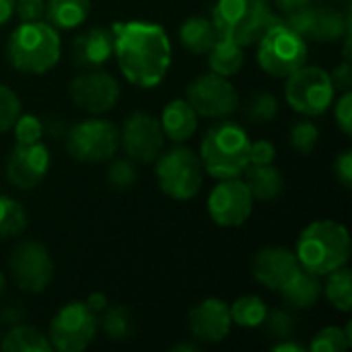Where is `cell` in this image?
Masks as SVG:
<instances>
[{
    "instance_id": "cell-13",
    "label": "cell",
    "mask_w": 352,
    "mask_h": 352,
    "mask_svg": "<svg viewBox=\"0 0 352 352\" xmlns=\"http://www.w3.org/2000/svg\"><path fill=\"white\" fill-rule=\"evenodd\" d=\"M12 280L25 293H41L54 278V262L45 245L37 241L19 243L8 262Z\"/></svg>"
},
{
    "instance_id": "cell-10",
    "label": "cell",
    "mask_w": 352,
    "mask_h": 352,
    "mask_svg": "<svg viewBox=\"0 0 352 352\" xmlns=\"http://www.w3.org/2000/svg\"><path fill=\"white\" fill-rule=\"evenodd\" d=\"M120 146L118 128L101 118H89L76 122L66 132V148L68 153L85 163H101L116 155Z\"/></svg>"
},
{
    "instance_id": "cell-49",
    "label": "cell",
    "mask_w": 352,
    "mask_h": 352,
    "mask_svg": "<svg viewBox=\"0 0 352 352\" xmlns=\"http://www.w3.org/2000/svg\"><path fill=\"white\" fill-rule=\"evenodd\" d=\"M171 351H173V352H179V351H192V352H196V351H198V346H196V344H188V342H182V344H177V346H173Z\"/></svg>"
},
{
    "instance_id": "cell-3",
    "label": "cell",
    "mask_w": 352,
    "mask_h": 352,
    "mask_svg": "<svg viewBox=\"0 0 352 352\" xmlns=\"http://www.w3.org/2000/svg\"><path fill=\"white\" fill-rule=\"evenodd\" d=\"M60 52L62 41L56 27L41 19L21 23L6 43L10 64L25 74H45L58 64Z\"/></svg>"
},
{
    "instance_id": "cell-28",
    "label": "cell",
    "mask_w": 352,
    "mask_h": 352,
    "mask_svg": "<svg viewBox=\"0 0 352 352\" xmlns=\"http://www.w3.org/2000/svg\"><path fill=\"white\" fill-rule=\"evenodd\" d=\"M97 326L109 340H126L134 332V320L126 305H107L97 316Z\"/></svg>"
},
{
    "instance_id": "cell-38",
    "label": "cell",
    "mask_w": 352,
    "mask_h": 352,
    "mask_svg": "<svg viewBox=\"0 0 352 352\" xmlns=\"http://www.w3.org/2000/svg\"><path fill=\"white\" fill-rule=\"evenodd\" d=\"M136 179H138L136 167L126 159L113 161L107 169V182L113 190H128L136 184Z\"/></svg>"
},
{
    "instance_id": "cell-19",
    "label": "cell",
    "mask_w": 352,
    "mask_h": 352,
    "mask_svg": "<svg viewBox=\"0 0 352 352\" xmlns=\"http://www.w3.org/2000/svg\"><path fill=\"white\" fill-rule=\"evenodd\" d=\"M299 268L301 264L295 252L280 248V245H270L256 254L254 264H252V274L266 289L278 291Z\"/></svg>"
},
{
    "instance_id": "cell-21",
    "label": "cell",
    "mask_w": 352,
    "mask_h": 352,
    "mask_svg": "<svg viewBox=\"0 0 352 352\" xmlns=\"http://www.w3.org/2000/svg\"><path fill=\"white\" fill-rule=\"evenodd\" d=\"M161 128L171 142H186L198 128V113L186 99H173L165 105L161 116Z\"/></svg>"
},
{
    "instance_id": "cell-29",
    "label": "cell",
    "mask_w": 352,
    "mask_h": 352,
    "mask_svg": "<svg viewBox=\"0 0 352 352\" xmlns=\"http://www.w3.org/2000/svg\"><path fill=\"white\" fill-rule=\"evenodd\" d=\"M229 314L231 322L241 328H260L268 314V305L264 303V299L256 295H245L229 307Z\"/></svg>"
},
{
    "instance_id": "cell-22",
    "label": "cell",
    "mask_w": 352,
    "mask_h": 352,
    "mask_svg": "<svg viewBox=\"0 0 352 352\" xmlns=\"http://www.w3.org/2000/svg\"><path fill=\"white\" fill-rule=\"evenodd\" d=\"M322 283L320 276L307 272L305 268H299L280 289L278 293L283 295L285 303L295 309H311L320 297H322Z\"/></svg>"
},
{
    "instance_id": "cell-7",
    "label": "cell",
    "mask_w": 352,
    "mask_h": 352,
    "mask_svg": "<svg viewBox=\"0 0 352 352\" xmlns=\"http://www.w3.org/2000/svg\"><path fill=\"white\" fill-rule=\"evenodd\" d=\"M157 179L163 194L173 200H190L202 188L200 157L188 146H173L157 157Z\"/></svg>"
},
{
    "instance_id": "cell-14",
    "label": "cell",
    "mask_w": 352,
    "mask_h": 352,
    "mask_svg": "<svg viewBox=\"0 0 352 352\" xmlns=\"http://www.w3.org/2000/svg\"><path fill=\"white\" fill-rule=\"evenodd\" d=\"M68 89L74 105L95 116L113 109L120 99L118 80L109 72L99 68H89L87 72L76 74Z\"/></svg>"
},
{
    "instance_id": "cell-47",
    "label": "cell",
    "mask_w": 352,
    "mask_h": 352,
    "mask_svg": "<svg viewBox=\"0 0 352 352\" xmlns=\"http://www.w3.org/2000/svg\"><path fill=\"white\" fill-rule=\"evenodd\" d=\"M309 2H314V0H274V4H276L280 10H285V12L295 10V8H301V6H305V4H309Z\"/></svg>"
},
{
    "instance_id": "cell-11",
    "label": "cell",
    "mask_w": 352,
    "mask_h": 352,
    "mask_svg": "<svg viewBox=\"0 0 352 352\" xmlns=\"http://www.w3.org/2000/svg\"><path fill=\"white\" fill-rule=\"evenodd\" d=\"M293 31H297L303 39L332 43L351 33V16L342 14L332 6H316L305 4L301 8L289 10L287 19H283Z\"/></svg>"
},
{
    "instance_id": "cell-26",
    "label": "cell",
    "mask_w": 352,
    "mask_h": 352,
    "mask_svg": "<svg viewBox=\"0 0 352 352\" xmlns=\"http://www.w3.org/2000/svg\"><path fill=\"white\" fill-rule=\"evenodd\" d=\"M245 62L243 47L227 37H217L214 45L208 52V66L214 74L221 76H235Z\"/></svg>"
},
{
    "instance_id": "cell-31",
    "label": "cell",
    "mask_w": 352,
    "mask_h": 352,
    "mask_svg": "<svg viewBox=\"0 0 352 352\" xmlns=\"http://www.w3.org/2000/svg\"><path fill=\"white\" fill-rule=\"evenodd\" d=\"M27 229V212L25 208L8 198L0 196V237H16Z\"/></svg>"
},
{
    "instance_id": "cell-44",
    "label": "cell",
    "mask_w": 352,
    "mask_h": 352,
    "mask_svg": "<svg viewBox=\"0 0 352 352\" xmlns=\"http://www.w3.org/2000/svg\"><path fill=\"white\" fill-rule=\"evenodd\" d=\"M23 318H25V309H21L19 305H6L0 314V324L16 326V324H21Z\"/></svg>"
},
{
    "instance_id": "cell-35",
    "label": "cell",
    "mask_w": 352,
    "mask_h": 352,
    "mask_svg": "<svg viewBox=\"0 0 352 352\" xmlns=\"http://www.w3.org/2000/svg\"><path fill=\"white\" fill-rule=\"evenodd\" d=\"M320 138V128L309 120H297L291 128V144L301 153L309 155Z\"/></svg>"
},
{
    "instance_id": "cell-9",
    "label": "cell",
    "mask_w": 352,
    "mask_h": 352,
    "mask_svg": "<svg viewBox=\"0 0 352 352\" xmlns=\"http://www.w3.org/2000/svg\"><path fill=\"white\" fill-rule=\"evenodd\" d=\"M97 330V314H93L87 303L72 301L54 316L47 340L56 351L82 352L95 340Z\"/></svg>"
},
{
    "instance_id": "cell-12",
    "label": "cell",
    "mask_w": 352,
    "mask_h": 352,
    "mask_svg": "<svg viewBox=\"0 0 352 352\" xmlns=\"http://www.w3.org/2000/svg\"><path fill=\"white\" fill-rule=\"evenodd\" d=\"M186 101L198 116L229 118L239 107V93L227 76L208 72L200 74L188 85Z\"/></svg>"
},
{
    "instance_id": "cell-23",
    "label": "cell",
    "mask_w": 352,
    "mask_h": 352,
    "mask_svg": "<svg viewBox=\"0 0 352 352\" xmlns=\"http://www.w3.org/2000/svg\"><path fill=\"white\" fill-rule=\"evenodd\" d=\"M217 37H219V33H217L212 19L202 16V14L186 19L179 27V41L194 56L208 54L210 47L214 45Z\"/></svg>"
},
{
    "instance_id": "cell-1",
    "label": "cell",
    "mask_w": 352,
    "mask_h": 352,
    "mask_svg": "<svg viewBox=\"0 0 352 352\" xmlns=\"http://www.w3.org/2000/svg\"><path fill=\"white\" fill-rule=\"evenodd\" d=\"M113 56L124 76L142 89L157 87L171 66V41L165 29L146 21L111 25Z\"/></svg>"
},
{
    "instance_id": "cell-4",
    "label": "cell",
    "mask_w": 352,
    "mask_h": 352,
    "mask_svg": "<svg viewBox=\"0 0 352 352\" xmlns=\"http://www.w3.org/2000/svg\"><path fill=\"white\" fill-rule=\"evenodd\" d=\"M250 136L237 122L210 126L200 144V163L217 179L239 177L250 165Z\"/></svg>"
},
{
    "instance_id": "cell-16",
    "label": "cell",
    "mask_w": 352,
    "mask_h": 352,
    "mask_svg": "<svg viewBox=\"0 0 352 352\" xmlns=\"http://www.w3.org/2000/svg\"><path fill=\"white\" fill-rule=\"evenodd\" d=\"M254 210V198L245 182L237 177L221 179L208 196V214L221 227L243 225Z\"/></svg>"
},
{
    "instance_id": "cell-18",
    "label": "cell",
    "mask_w": 352,
    "mask_h": 352,
    "mask_svg": "<svg viewBox=\"0 0 352 352\" xmlns=\"http://www.w3.org/2000/svg\"><path fill=\"white\" fill-rule=\"evenodd\" d=\"M188 324H190L192 336L208 344L225 340L233 326L229 305L221 299H204L202 303H198L190 311Z\"/></svg>"
},
{
    "instance_id": "cell-39",
    "label": "cell",
    "mask_w": 352,
    "mask_h": 352,
    "mask_svg": "<svg viewBox=\"0 0 352 352\" xmlns=\"http://www.w3.org/2000/svg\"><path fill=\"white\" fill-rule=\"evenodd\" d=\"M14 12L23 23L39 21L45 14V0H14Z\"/></svg>"
},
{
    "instance_id": "cell-50",
    "label": "cell",
    "mask_w": 352,
    "mask_h": 352,
    "mask_svg": "<svg viewBox=\"0 0 352 352\" xmlns=\"http://www.w3.org/2000/svg\"><path fill=\"white\" fill-rule=\"evenodd\" d=\"M6 291V276H4V272L0 270V295Z\"/></svg>"
},
{
    "instance_id": "cell-36",
    "label": "cell",
    "mask_w": 352,
    "mask_h": 352,
    "mask_svg": "<svg viewBox=\"0 0 352 352\" xmlns=\"http://www.w3.org/2000/svg\"><path fill=\"white\" fill-rule=\"evenodd\" d=\"M19 116H21V99L10 87L0 85V134L8 132Z\"/></svg>"
},
{
    "instance_id": "cell-48",
    "label": "cell",
    "mask_w": 352,
    "mask_h": 352,
    "mask_svg": "<svg viewBox=\"0 0 352 352\" xmlns=\"http://www.w3.org/2000/svg\"><path fill=\"white\" fill-rule=\"evenodd\" d=\"M14 12V0H0V25H4Z\"/></svg>"
},
{
    "instance_id": "cell-20",
    "label": "cell",
    "mask_w": 352,
    "mask_h": 352,
    "mask_svg": "<svg viewBox=\"0 0 352 352\" xmlns=\"http://www.w3.org/2000/svg\"><path fill=\"white\" fill-rule=\"evenodd\" d=\"M113 56V33L105 27H91L72 41V60L80 68H99Z\"/></svg>"
},
{
    "instance_id": "cell-25",
    "label": "cell",
    "mask_w": 352,
    "mask_h": 352,
    "mask_svg": "<svg viewBox=\"0 0 352 352\" xmlns=\"http://www.w3.org/2000/svg\"><path fill=\"white\" fill-rule=\"evenodd\" d=\"M91 0H45V19L56 29H74L87 21Z\"/></svg>"
},
{
    "instance_id": "cell-42",
    "label": "cell",
    "mask_w": 352,
    "mask_h": 352,
    "mask_svg": "<svg viewBox=\"0 0 352 352\" xmlns=\"http://www.w3.org/2000/svg\"><path fill=\"white\" fill-rule=\"evenodd\" d=\"M330 80H332V85H334L336 91H349L352 87L351 60H342V62L330 72Z\"/></svg>"
},
{
    "instance_id": "cell-17",
    "label": "cell",
    "mask_w": 352,
    "mask_h": 352,
    "mask_svg": "<svg viewBox=\"0 0 352 352\" xmlns=\"http://www.w3.org/2000/svg\"><path fill=\"white\" fill-rule=\"evenodd\" d=\"M50 169V151L45 144H19L6 159V177L19 190H33Z\"/></svg>"
},
{
    "instance_id": "cell-45",
    "label": "cell",
    "mask_w": 352,
    "mask_h": 352,
    "mask_svg": "<svg viewBox=\"0 0 352 352\" xmlns=\"http://www.w3.org/2000/svg\"><path fill=\"white\" fill-rule=\"evenodd\" d=\"M87 307H89L93 314L99 316V314L107 307V297H105L103 293H91L89 299H87Z\"/></svg>"
},
{
    "instance_id": "cell-37",
    "label": "cell",
    "mask_w": 352,
    "mask_h": 352,
    "mask_svg": "<svg viewBox=\"0 0 352 352\" xmlns=\"http://www.w3.org/2000/svg\"><path fill=\"white\" fill-rule=\"evenodd\" d=\"M12 130H14L19 144H35V142H41L43 122H39V118H35L31 113H23L16 118Z\"/></svg>"
},
{
    "instance_id": "cell-51",
    "label": "cell",
    "mask_w": 352,
    "mask_h": 352,
    "mask_svg": "<svg viewBox=\"0 0 352 352\" xmlns=\"http://www.w3.org/2000/svg\"><path fill=\"white\" fill-rule=\"evenodd\" d=\"M0 326H2V324H0Z\"/></svg>"
},
{
    "instance_id": "cell-27",
    "label": "cell",
    "mask_w": 352,
    "mask_h": 352,
    "mask_svg": "<svg viewBox=\"0 0 352 352\" xmlns=\"http://www.w3.org/2000/svg\"><path fill=\"white\" fill-rule=\"evenodd\" d=\"M0 349L4 352H50L52 344L37 328L16 324L2 336Z\"/></svg>"
},
{
    "instance_id": "cell-6",
    "label": "cell",
    "mask_w": 352,
    "mask_h": 352,
    "mask_svg": "<svg viewBox=\"0 0 352 352\" xmlns=\"http://www.w3.org/2000/svg\"><path fill=\"white\" fill-rule=\"evenodd\" d=\"M256 43L258 62L270 76L287 78L307 62V39L293 31L280 16L268 25Z\"/></svg>"
},
{
    "instance_id": "cell-41",
    "label": "cell",
    "mask_w": 352,
    "mask_h": 352,
    "mask_svg": "<svg viewBox=\"0 0 352 352\" xmlns=\"http://www.w3.org/2000/svg\"><path fill=\"white\" fill-rule=\"evenodd\" d=\"M276 157V148L268 140H258L250 144V165H270Z\"/></svg>"
},
{
    "instance_id": "cell-33",
    "label": "cell",
    "mask_w": 352,
    "mask_h": 352,
    "mask_svg": "<svg viewBox=\"0 0 352 352\" xmlns=\"http://www.w3.org/2000/svg\"><path fill=\"white\" fill-rule=\"evenodd\" d=\"M351 332V324L344 330L338 328V326L324 328L322 332L316 334V338L311 340L309 349H311V352H344L352 344Z\"/></svg>"
},
{
    "instance_id": "cell-40",
    "label": "cell",
    "mask_w": 352,
    "mask_h": 352,
    "mask_svg": "<svg viewBox=\"0 0 352 352\" xmlns=\"http://www.w3.org/2000/svg\"><path fill=\"white\" fill-rule=\"evenodd\" d=\"M336 122L340 126V130L351 136L352 134V95L351 89L342 91V97L336 103Z\"/></svg>"
},
{
    "instance_id": "cell-46",
    "label": "cell",
    "mask_w": 352,
    "mask_h": 352,
    "mask_svg": "<svg viewBox=\"0 0 352 352\" xmlns=\"http://www.w3.org/2000/svg\"><path fill=\"white\" fill-rule=\"evenodd\" d=\"M272 351L274 352H305V346L297 344V342H291L289 338L287 340H280L276 344H272Z\"/></svg>"
},
{
    "instance_id": "cell-15",
    "label": "cell",
    "mask_w": 352,
    "mask_h": 352,
    "mask_svg": "<svg viewBox=\"0 0 352 352\" xmlns=\"http://www.w3.org/2000/svg\"><path fill=\"white\" fill-rule=\"evenodd\" d=\"M120 142L130 161L146 165L157 161V157L161 155L165 144V134L157 118L144 111H136L124 122Z\"/></svg>"
},
{
    "instance_id": "cell-5",
    "label": "cell",
    "mask_w": 352,
    "mask_h": 352,
    "mask_svg": "<svg viewBox=\"0 0 352 352\" xmlns=\"http://www.w3.org/2000/svg\"><path fill=\"white\" fill-rule=\"evenodd\" d=\"M274 19L270 0H217L212 8L219 37H227L241 47L254 45Z\"/></svg>"
},
{
    "instance_id": "cell-32",
    "label": "cell",
    "mask_w": 352,
    "mask_h": 352,
    "mask_svg": "<svg viewBox=\"0 0 352 352\" xmlns=\"http://www.w3.org/2000/svg\"><path fill=\"white\" fill-rule=\"evenodd\" d=\"M278 113V101L268 91H256L250 95L245 103V118L252 124H266L272 122Z\"/></svg>"
},
{
    "instance_id": "cell-30",
    "label": "cell",
    "mask_w": 352,
    "mask_h": 352,
    "mask_svg": "<svg viewBox=\"0 0 352 352\" xmlns=\"http://www.w3.org/2000/svg\"><path fill=\"white\" fill-rule=\"evenodd\" d=\"M326 276H328V283H326V287H324L322 293H326L328 301H330L336 309L349 314L352 309L351 270H349L346 266H342V268H338V270H334V272H330V274H326Z\"/></svg>"
},
{
    "instance_id": "cell-43",
    "label": "cell",
    "mask_w": 352,
    "mask_h": 352,
    "mask_svg": "<svg viewBox=\"0 0 352 352\" xmlns=\"http://www.w3.org/2000/svg\"><path fill=\"white\" fill-rule=\"evenodd\" d=\"M334 173L336 179L344 186L351 188L352 186V151H344L338 155V159L334 161Z\"/></svg>"
},
{
    "instance_id": "cell-34",
    "label": "cell",
    "mask_w": 352,
    "mask_h": 352,
    "mask_svg": "<svg viewBox=\"0 0 352 352\" xmlns=\"http://www.w3.org/2000/svg\"><path fill=\"white\" fill-rule=\"evenodd\" d=\"M266 334L274 340H287L293 338L295 328H297V318L287 311V309H272L266 314L264 322H262Z\"/></svg>"
},
{
    "instance_id": "cell-2",
    "label": "cell",
    "mask_w": 352,
    "mask_h": 352,
    "mask_svg": "<svg viewBox=\"0 0 352 352\" xmlns=\"http://www.w3.org/2000/svg\"><path fill=\"white\" fill-rule=\"evenodd\" d=\"M295 256L307 272L326 276L349 264L351 237L344 225L336 221H314L303 229L297 241Z\"/></svg>"
},
{
    "instance_id": "cell-24",
    "label": "cell",
    "mask_w": 352,
    "mask_h": 352,
    "mask_svg": "<svg viewBox=\"0 0 352 352\" xmlns=\"http://www.w3.org/2000/svg\"><path fill=\"white\" fill-rule=\"evenodd\" d=\"M245 186L252 194V198L260 202L274 200L285 186L280 169H276L272 163L270 165H248L245 167Z\"/></svg>"
},
{
    "instance_id": "cell-8",
    "label": "cell",
    "mask_w": 352,
    "mask_h": 352,
    "mask_svg": "<svg viewBox=\"0 0 352 352\" xmlns=\"http://www.w3.org/2000/svg\"><path fill=\"white\" fill-rule=\"evenodd\" d=\"M334 85L330 72L318 66H301L287 76L285 97L287 103L301 116L316 118L324 113L334 101Z\"/></svg>"
}]
</instances>
